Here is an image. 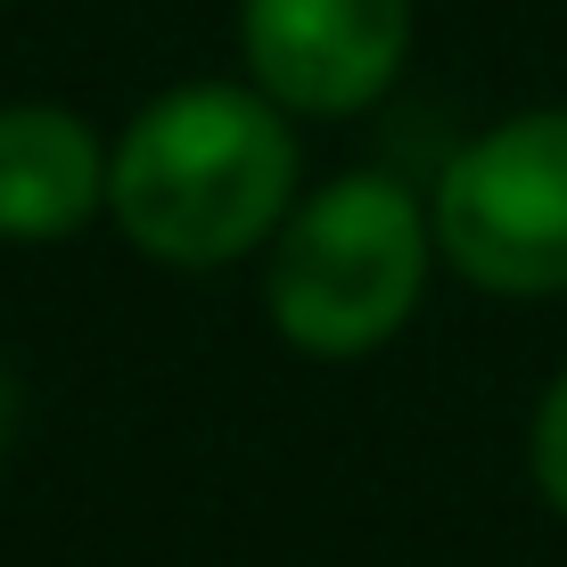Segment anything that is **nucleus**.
I'll return each instance as SVG.
<instances>
[{
	"label": "nucleus",
	"instance_id": "nucleus-2",
	"mask_svg": "<svg viewBox=\"0 0 567 567\" xmlns=\"http://www.w3.org/2000/svg\"><path fill=\"white\" fill-rule=\"evenodd\" d=\"M427 256H436V230L412 189L386 173H346L280 223L264 305L305 354H370L412 321Z\"/></svg>",
	"mask_w": 567,
	"mask_h": 567
},
{
	"label": "nucleus",
	"instance_id": "nucleus-3",
	"mask_svg": "<svg viewBox=\"0 0 567 567\" xmlns=\"http://www.w3.org/2000/svg\"><path fill=\"white\" fill-rule=\"evenodd\" d=\"M436 256L494 297H559L567 288V107H526L477 132L427 206Z\"/></svg>",
	"mask_w": 567,
	"mask_h": 567
},
{
	"label": "nucleus",
	"instance_id": "nucleus-6",
	"mask_svg": "<svg viewBox=\"0 0 567 567\" xmlns=\"http://www.w3.org/2000/svg\"><path fill=\"white\" fill-rule=\"evenodd\" d=\"M526 461H535V485H543V502L567 518V370L551 386H543V403H535V436H526Z\"/></svg>",
	"mask_w": 567,
	"mask_h": 567
},
{
	"label": "nucleus",
	"instance_id": "nucleus-4",
	"mask_svg": "<svg viewBox=\"0 0 567 567\" xmlns=\"http://www.w3.org/2000/svg\"><path fill=\"white\" fill-rule=\"evenodd\" d=\"M239 50L271 107L362 115L403 74L412 0H239Z\"/></svg>",
	"mask_w": 567,
	"mask_h": 567
},
{
	"label": "nucleus",
	"instance_id": "nucleus-5",
	"mask_svg": "<svg viewBox=\"0 0 567 567\" xmlns=\"http://www.w3.org/2000/svg\"><path fill=\"white\" fill-rule=\"evenodd\" d=\"M107 206V156L66 107H0V239H66Z\"/></svg>",
	"mask_w": 567,
	"mask_h": 567
},
{
	"label": "nucleus",
	"instance_id": "nucleus-7",
	"mask_svg": "<svg viewBox=\"0 0 567 567\" xmlns=\"http://www.w3.org/2000/svg\"><path fill=\"white\" fill-rule=\"evenodd\" d=\"M17 436V379H9V362H0V444Z\"/></svg>",
	"mask_w": 567,
	"mask_h": 567
},
{
	"label": "nucleus",
	"instance_id": "nucleus-1",
	"mask_svg": "<svg viewBox=\"0 0 567 567\" xmlns=\"http://www.w3.org/2000/svg\"><path fill=\"white\" fill-rule=\"evenodd\" d=\"M297 198V132L264 91L182 83L148 100L107 156V206L141 256L223 271L264 247Z\"/></svg>",
	"mask_w": 567,
	"mask_h": 567
}]
</instances>
